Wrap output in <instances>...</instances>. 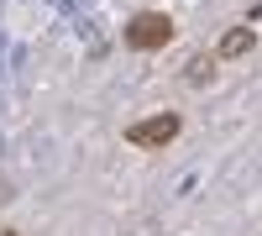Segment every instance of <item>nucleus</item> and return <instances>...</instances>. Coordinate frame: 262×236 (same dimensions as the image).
<instances>
[{"mask_svg":"<svg viewBox=\"0 0 262 236\" xmlns=\"http://www.w3.org/2000/svg\"><path fill=\"white\" fill-rule=\"evenodd\" d=\"M168 37H173V21H168L163 11H137V16H131V27H126V48H137V53H158Z\"/></svg>","mask_w":262,"mask_h":236,"instance_id":"nucleus-1","label":"nucleus"},{"mask_svg":"<svg viewBox=\"0 0 262 236\" xmlns=\"http://www.w3.org/2000/svg\"><path fill=\"white\" fill-rule=\"evenodd\" d=\"M210 69H215V58H194V63H189V79L200 84V79H210Z\"/></svg>","mask_w":262,"mask_h":236,"instance_id":"nucleus-4","label":"nucleus"},{"mask_svg":"<svg viewBox=\"0 0 262 236\" xmlns=\"http://www.w3.org/2000/svg\"><path fill=\"white\" fill-rule=\"evenodd\" d=\"M0 236H16V231H0Z\"/></svg>","mask_w":262,"mask_h":236,"instance_id":"nucleus-5","label":"nucleus"},{"mask_svg":"<svg viewBox=\"0 0 262 236\" xmlns=\"http://www.w3.org/2000/svg\"><path fill=\"white\" fill-rule=\"evenodd\" d=\"M252 42H257L252 27H231V32L221 37V48H215V58H247V53H252Z\"/></svg>","mask_w":262,"mask_h":236,"instance_id":"nucleus-3","label":"nucleus"},{"mask_svg":"<svg viewBox=\"0 0 262 236\" xmlns=\"http://www.w3.org/2000/svg\"><path fill=\"white\" fill-rule=\"evenodd\" d=\"M184 132V121L173 116V111H163V116H147V121H131L126 126V142L131 147H168L173 137Z\"/></svg>","mask_w":262,"mask_h":236,"instance_id":"nucleus-2","label":"nucleus"}]
</instances>
